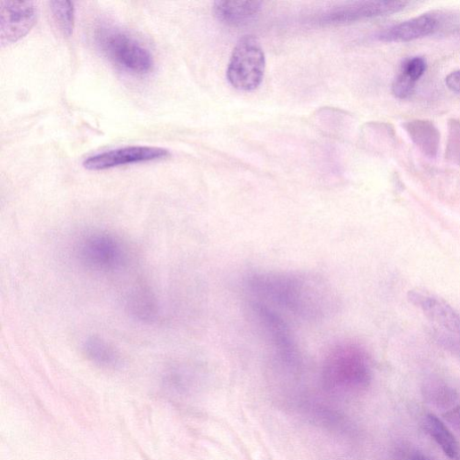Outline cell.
I'll return each mask as SVG.
<instances>
[{
    "label": "cell",
    "mask_w": 460,
    "mask_h": 460,
    "mask_svg": "<svg viewBox=\"0 0 460 460\" xmlns=\"http://www.w3.org/2000/svg\"><path fill=\"white\" fill-rule=\"evenodd\" d=\"M246 286L254 300L304 321L324 320L338 307L333 287L308 272H257L248 276Z\"/></svg>",
    "instance_id": "cell-1"
},
{
    "label": "cell",
    "mask_w": 460,
    "mask_h": 460,
    "mask_svg": "<svg viewBox=\"0 0 460 460\" xmlns=\"http://www.w3.org/2000/svg\"><path fill=\"white\" fill-rule=\"evenodd\" d=\"M371 378L369 357L359 344L341 341L325 357L322 380L326 390L345 393L364 388Z\"/></svg>",
    "instance_id": "cell-2"
},
{
    "label": "cell",
    "mask_w": 460,
    "mask_h": 460,
    "mask_svg": "<svg viewBox=\"0 0 460 460\" xmlns=\"http://www.w3.org/2000/svg\"><path fill=\"white\" fill-rule=\"evenodd\" d=\"M94 40L102 53L119 69L135 75L152 71V54L127 32L103 25L95 30Z\"/></svg>",
    "instance_id": "cell-3"
},
{
    "label": "cell",
    "mask_w": 460,
    "mask_h": 460,
    "mask_svg": "<svg viewBox=\"0 0 460 460\" xmlns=\"http://www.w3.org/2000/svg\"><path fill=\"white\" fill-rule=\"evenodd\" d=\"M265 70L266 56L259 41L252 36L242 38L227 66L229 84L241 91H253L261 85Z\"/></svg>",
    "instance_id": "cell-4"
},
{
    "label": "cell",
    "mask_w": 460,
    "mask_h": 460,
    "mask_svg": "<svg viewBox=\"0 0 460 460\" xmlns=\"http://www.w3.org/2000/svg\"><path fill=\"white\" fill-rule=\"evenodd\" d=\"M250 308L276 357L286 366L297 367L300 363V350L286 321L265 303L253 300Z\"/></svg>",
    "instance_id": "cell-5"
},
{
    "label": "cell",
    "mask_w": 460,
    "mask_h": 460,
    "mask_svg": "<svg viewBox=\"0 0 460 460\" xmlns=\"http://www.w3.org/2000/svg\"><path fill=\"white\" fill-rule=\"evenodd\" d=\"M409 301L431 322L439 340L453 348L460 347V315L443 299L423 290L408 292Z\"/></svg>",
    "instance_id": "cell-6"
},
{
    "label": "cell",
    "mask_w": 460,
    "mask_h": 460,
    "mask_svg": "<svg viewBox=\"0 0 460 460\" xmlns=\"http://www.w3.org/2000/svg\"><path fill=\"white\" fill-rule=\"evenodd\" d=\"M78 255L87 268L110 272L120 268L126 262V251L121 242L112 235L96 233L84 238Z\"/></svg>",
    "instance_id": "cell-7"
},
{
    "label": "cell",
    "mask_w": 460,
    "mask_h": 460,
    "mask_svg": "<svg viewBox=\"0 0 460 460\" xmlns=\"http://www.w3.org/2000/svg\"><path fill=\"white\" fill-rule=\"evenodd\" d=\"M407 2H360L333 8L319 15V26H337L365 20L390 16L404 11Z\"/></svg>",
    "instance_id": "cell-8"
},
{
    "label": "cell",
    "mask_w": 460,
    "mask_h": 460,
    "mask_svg": "<svg viewBox=\"0 0 460 460\" xmlns=\"http://www.w3.org/2000/svg\"><path fill=\"white\" fill-rule=\"evenodd\" d=\"M37 10L31 2L0 3V43L6 46L25 37L35 26Z\"/></svg>",
    "instance_id": "cell-9"
},
{
    "label": "cell",
    "mask_w": 460,
    "mask_h": 460,
    "mask_svg": "<svg viewBox=\"0 0 460 460\" xmlns=\"http://www.w3.org/2000/svg\"><path fill=\"white\" fill-rule=\"evenodd\" d=\"M168 150L147 146H131L98 153L87 158L83 166L88 170H105L129 164L156 161L170 157Z\"/></svg>",
    "instance_id": "cell-10"
},
{
    "label": "cell",
    "mask_w": 460,
    "mask_h": 460,
    "mask_svg": "<svg viewBox=\"0 0 460 460\" xmlns=\"http://www.w3.org/2000/svg\"><path fill=\"white\" fill-rule=\"evenodd\" d=\"M438 26L436 17L424 14L386 29L377 35V39L384 43L411 42L433 34Z\"/></svg>",
    "instance_id": "cell-11"
},
{
    "label": "cell",
    "mask_w": 460,
    "mask_h": 460,
    "mask_svg": "<svg viewBox=\"0 0 460 460\" xmlns=\"http://www.w3.org/2000/svg\"><path fill=\"white\" fill-rule=\"evenodd\" d=\"M263 4L255 0H218L213 4V13L221 23L230 27H242L253 21L262 10Z\"/></svg>",
    "instance_id": "cell-12"
},
{
    "label": "cell",
    "mask_w": 460,
    "mask_h": 460,
    "mask_svg": "<svg viewBox=\"0 0 460 460\" xmlns=\"http://www.w3.org/2000/svg\"><path fill=\"white\" fill-rule=\"evenodd\" d=\"M403 127L413 144L424 156L431 160L437 157L440 134L432 122L415 119L406 122Z\"/></svg>",
    "instance_id": "cell-13"
},
{
    "label": "cell",
    "mask_w": 460,
    "mask_h": 460,
    "mask_svg": "<svg viewBox=\"0 0 460 460\" xmlns=\"http://www.w3.org/2000/svg\"><path fill=\"white\" fill-rule=\"evenodd\" d=\"M83 353L98 367L118 369L122 365L121 356L111 345L97 336H90L83 343Z\"/></svg>",
    "instance_id": "cell-14"
},
{
    "label": "cell",
    "mask_w": 460,
    "mask_h": 460,
    "mask_svg": "<svg viewBox=\"0 0 460 460\" xmlns=\"http://www.w3.org/2000/svg\"><path fill=\"white\" fill-rule=\"evenodd\" d=\"M127 307L132 317L144 323H152L159 316L157 299L145 288L133 291L127 298Z\"/></svg>",
    "instance_id": "cell-15"
},
{
    "label": "cell",
    "mask_w": 460,
    "mask_h": 460,
    "mask_svg": "<svg viewBox=\"0 0 460 460\" xmlns=\"http://www.w3.org/2000/svg\"><path fill=\"white\" fill-rule=\"evenodd\" d=\"M426 430L451 460H460V445L448 427L435 415L426 418Z\"/></svg>",
    "instance_id": "cell-16"
},
{
    "label": "cell",
    "mask_w": 460,
    "mask_h": 460,
    "mask_svg": "<svg viewBox=\"0 0 460 460\" xmlns=\"http://www.w3.org/2000/svg\"><path fill=\"white\" fill-rule=\"evenodd\" d=\"M50 9L53 18L62 34L65 37H70L73 33L75 24V9L74 4L67 0H55L51 2Z\"/></svg>",
    "instance_id": "cell-17"
},
{
    "label": "cell",
    "mask_w": 460,
    "mask_h": 460,
    "mask_svg": "<svg viewBox=\"0 0 460 460\" xmlns=\"http://www.w3.org/2000/svg\"><path fill=\"white\" fill-rule=\"evenodd\" d=\"M445 158L451 164L460 167V120L450 119L448 122Z\"/></svg>",
    "instance_id": "cell-18"
},
{
    "label": "cell",
    "mask_w": 460,
    "mask_h": 460,
    "mask_svg": "<svg viewBox=\"0 0 460 460\" xmlns=\"http://www.w3.org/2000/svg\"><path fill=\"white\" fill-rule=\"evenodd\" d=\"M416 81L400 73L393 81L392 93L398 99H407L415 92Z\"/></svg>",
    "instance_id": "cell-19"
},
{
    "label": "cell",
    "mask_w": 460,
    "mask_h": 460,
    "mask_svg": "<svg viewBox=\"0 0 460 460\" xmlns=\"http://www.w3.org/2000/svg\"><path fill=\"white\" fill-rule=\"evenodd\" d=\"M427 69V62L423 57H414L404 62L401 72L415 81H418Z\"/></svg>",
    "instance_id": "cell-20"
},
{
    "label": "cell",
    "mask_w": 460,
    "mask_h": 460,
    "mask_svg": "<svg viewBox=\"0 0 460 460\" xmlns=\"http://www.w3.org/2000/svg\"><path fill=\"white\" fill-rule=\"evenodd\" d=\"M445 82L451 91L460 93V70H456L448 74Z\"/></svg>",
    "instance_id": "cell-21"
}]
</instances>
